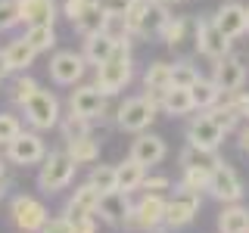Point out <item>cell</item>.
I'll return each instance as SVG.
<instances>
[{"instance_id": "cell-7", "label": "cell", "mask_w": 249, "mask_h": 233, "mask_svg": "<svg viewBox=\"0 0 249 233\" xmlns=\"http://www.w3.org/2000/svg\"><path fill=\"white\" fill-rule=\"evenodd\" d=\"M3 155L10 165H19V168H31V165H41L47 159V143L41 137V131H25L13 140V143L3 146Z\"/></svg>"}, {"instance_id": "cell-44", "label": "cell", "mask_w": 249, "mask_h": 233, "mask_svg": "<svg viewBox=\"0 0 249 233\" xmlns=\"http://www.w3.org/2000/svg\"><path fill=\"white\" fill-rule=\"evenodd\" d=\"M168 186H171V181L165 174H153V177L146 174L143 183H140V190H143V193H162V190H168Z\"/></svg>"}, {"instance_id": "cell-37", "label": "cell", "mask_w": 249, "mask_h": 233, "mask_svg": "<svg viewBox=\"0 0 249 233\" xmlns=\"http://www.w3.org/2000/svg\"><path fill=\"white\" fill-rule=\"evenodd\" d=\"M88 181L97 186L100 193H115V190H119V181H115V165H93Z\"/></svg>"}, {"instance_id": "cell-5", "label": "cell", "mask_w": 249, "mask_h": 233, "mask_svg": "<svg viewBox=\"0 0 249 233\" xmlns=\"http://www.w3.org/2000/svg\"><path fill=\"white\" fill-rule=\"evenodd\" d=\"M165 196L162 193H143L134 205L128 208V215H124L122 227L124 230H162V224H165Z\"/></svg>"}, {"instance_id": "cell-14", "label": "cell", "mask_w": 249, "mask_h": 233, "mask_svg": "<svg viewBox=\"0 0 249 233\" xmlns=\"http://www.w3.org/2000/svg\"><path fill=\"white\" fill-rule=\"evenodd\" d=\"M199 205H202V196L175 193V199L165 202V224H162V227L181 230V227H187V224H193V221H196V215H199Z\"/></svg>"}, {"instance_id": "cell-13", "label": "cell", "mask_w": 249, "mask_h": 233, "mask_svg": "<svg viewBox=\"0 0 249 233\" xmlns=\"http://www.w3.org/2000/svg\"><path fill=\"white\" fill-rule=\"evenodd\" d=\"M184 137H187V143H190V146H202V150H218V146H221V140L228 137V134H224V131L212 121V115H209V112H199V115H193V118L187 121Z\"/></svg>"}, {"instance_id": "cell-34", "label": "cell", "mask_w": 249, "mask_h": 233, "mask_svg": "<svg viewBox=\"0 0 249 233\" xmlns=\"http://www.w3.org/2000/svg\"><path fill=\"white\" fill-rule=\"evenodd\" d=\"M37 90H41V84H37L31 75H22V72H19V75L13 78V84H10V90H6V93H10V100H13V103L22 109V106H25L28 100L37 93Z\"/></svg>"}, {"instance_id": "cell-15", "label": "cell", "mask_w": 249, "mask_h": 233, "mask_svg": "<svg viewBox=\"0 0 249 233\" xmlns=\"http://www.w3.org/2000/svg\"><path fill=\"white\" fill-rule=\"evenodd\" d=\"M212 22L218 25L228 41H237V37L249 34V22H246V6L237 3V0H231V3H221L212 16Z\"/></svg>"}, {"instance_id": "cell-38", "label": "cell", "mask_w": 249, "mask_h": 233, "mask_svg": "<svg viewBox=\"0 0 249 233\" xmlns=\"http://www.w3.org/2000/svg\"><path fill=\"white\" fill-rule=\"evenodd\" d=\"M184 34H187V19L184 16H171L165 25H162V31H159V41H165L168 47H178L184 41Z\"/></svg>"}, {"instance_id": "cell-17", "label": "cell", "mask_w": 249, "mask_h": 233, "mask_svg": "<svg viewBox=\"0 0 249 233\" xmlns=\"http://www.w3.org/2000/svg\"><path fill=\"white\" fill-rule=\"evenodd\" d=\"M212 81L221 87V93H237L246 87V66L240 56H233V53H228L224 59L215 62V75Z\"/></svg>"}, {"instance_id": "cell-36", "label": "cell", "mask_w": 249, "mask_h": 233, "mask_svg": "<svg viewBox=\"0 0 249 233\" xmlns=\"http://www.w3.org/2000/svg\"><path fill=\"white\" fill-rule=\"evenodd\" d=\"M93 121L90 118H81V115L69 112L59 118V131H62V140H75V137H84V134H93Z\"/></svg>"}, {"instance_id": "cell-27", "label": "cell", "mask_w": 249, "mask_h": 233, "mask_svg": "<svg viewBox=\"0 0 249 233\" xmlns=\"http://www.w3.org/2000/svg\"><path fill=\"white\" fill-rule=\"evenodd\" d=\"M66 152L72 155L75 165H93V162L100 159V140H93V134L66 140Z\"/></svg>"}, {"instance_id": "cell-29", "label": "cell", "mask_w": 249, "mask_h": 233, "mask_svg": "<svg viewBox=\"0 0 249 233\" xmlns=\"http://www.w3.org/2000/svg\"><path fill=\"white\" fill-rule=\"evenodd\" d=\"M206 112L212 115V121H215L218 128L224 131V134H237V131H240V121H243V118H240V112H237V109L231 106L228 93H224V97L218 100V103H215L212 109H206Z\"/></svg>"}, {"instance_id": "cell-43", "label": "cell", "mask_w": 249, "mask_h": 233, "mask_svg": "<svg viewBox=\"0 0 249 233\" xmlns=\"http://www.w3.org/2000/svg\"><path fill=\"white\" fill-rule=\"evenodd\" d=\"M93 3H97V0H66V3H62V16H66L69 22H75L78 16H84Z\"/></svg>"}, {"instance_id": "cell-25", "label": "cell", "mask_w": 249, "mask_h": 233, "mask_svg": "<svg viewBox=\"0 0 249 233\" xmlns=\"http://www.w3.org/2000/svg\"><path fill=\"white\" fill-rule=\"evenodd\" d=\"M143 177H146V168L140 165V162H134L128 155L124 162H119L115 165V181H119V193H134V190H140V183H143Z\"/></svg>"}, {"instance_id": "cell-8", "label": "cell", "mask_w": 249, "mask_h": 233, "mask_svg": "<svg viewBox=\"0 0 249 233\" xmlns=\"http://www.w3.org/2000/svg\"><path fill=\"white\" fill-rule=\"evenodd\" d=\"M47 217H50V212H47V205L41 199L28 196V193L13 196V202H10V221H13V227H19L22 233H41V227L47 224Z\"/></svg>"}, {"instance_id": "cell-30", "label": "cell", "mask_w": 249, "mask_h": 233, "mask_svg": "<svg viewBox=\"0 0 249 233\" xmlns=\"http://www.w3.org/2000/svg\"><path fill=\"white\" fill-rule=\"evenodd\" d=\"M209 168H181V181H178L175 193H190V196H202L209 190Z\"/></svg>"}, {"instance_id": "cell-47", "label": "cell", "mask_w": 249, "mask_h": 233, "mask_svg": "<svg viewBox=\"0 0 249 233\" xmlns=\"http://www.w3.org/2000/svg\"><path fill=\"white\" fill-rule=\"evenodd\" d=\"M10 75V68H6V59H3V50H0V81Z\"/></svg>"}, {"instance_id": "cell-12", "label": "cell", "mask_w": 249, "mask_h": 233, "mask_svg": "<svg viewBox=\"0 0 249 233\" xmlns=\"http://www.w3.org/2000/svg\"><path fill=\"white\" fill-rule=\"evenodd\" d=\"M69 112L81 115V118L90 121H103L106 118V97L97 90V84H75V90L69 93Z\"/></svg>"}, {"instance_id": "cell-22", "label": "cell", "mask_w": 249, "mask_h": 233, "mask_svg": "<svg viewBox=\"0 0 249 233\" xmlns=\"http://www.w3.org/2000/svg\"><path fill=\"white\" fill-rule=\"evenodd\" d=\"M159 109L171 118H184V115L196 112V106H193V97L187 87H168L165 93L159 97Z\"/></svg>"}, {"instance_id": "cell-52", "label": "cell", "mask_w": 249, "mask_h": 233, "mask_svg": "<svg viewBox=\"0 0 249 233\" xmlns=\"http://www.w3.org/2000/svg\"><path fill=\"white\" fill-rule=\"evenodd\" d=\"M146 233H159V230H146Z\"/></svg>"}, {"instance_id": "cell-18", "label": "cell", "mask_w": 249, "mask_h": 233, "mask_svg": "<svg viewBox=\"0 0 249 233\" xmlns=\"http://www.w3.org/2000/svg\"><path fill=\"white\" fill-rule=\"evenodd\" d=\"M124 41V37H115L112 31H97V34L84 37V47H81V56L88 59V66H103V62L112 56L115 50H119V44Z\"/></svg>"}, {"instance_id": "cell-41", "label": "cell", "mask_w": 249, "mask_h": 233, "mask_svg": "<svg viewBox=\"0 0 249 233\" xmlns=\"http://www.w3.org/2000/svg\"><path fill=\"white\" fill-rule=\"evenodd\" d=\"M97 6L106 19H124V13L134 6V0H97Z\"/></svg>"}, {"instance_id": "cell-35", "label": "cell", "mask_w": 249, "mask_h": 233, "mask_svg": "<svg viewBox=\"0 0 249 233\" xmlns=\"http://www.w3.org/2000/svg\"><path fill=\"white\" fill-rule=\"evenodd\" d=\"M199 78L202 75H199V68L193 66V62H187V59L171 62V87H187V90H190Z\"/></svg>"}, {"instance_id": "cell-1", "label": "cell", "mask_w": 249, "mask_h": 233, "mask_svg": "<svg viewBox=\"0 0 249 233\" xmlns=\"http://www.w3.org/2000/svg\"><path fill=\"white\" fill-rule=\"evenodd\" d=\"M131 81H134V56H131V37H124L119 44V50H115L103 66H97L93 84H97V90L109 100V97H115V93H122Z\"/></svg>"}, {"instance_id": "cell-16", "label": "cell", "mask_w": 249, "mask_h": 233, "mask_svg": "<svg viewBox=\"0 0 249 233\" xmlns=\"http://www.w3.org/2000/svg\"><path fill=\"white\" fill-rule=\"evenodd\" d=\"M128 155L134 162H140L143 168H153V165H159V162H165L168 146H165V140H162L159 134L143 131V134H137L134 140H131V152Z\"/></svg>"}, {"instance_id": "cell-50", "label": "cell", "mask_w": 249, "mask_h": 233, "mask_svg": "<svg viewBox=\"0 0 249 233\" xmlns=\"http://www.w3.org/2000/svg\"><path fill=\"white\" fill-rule=\"evenodd\" d=\"M165 3H184V0H165Z\"/></svg>"}, {"instance_id": "cell-28", "label": "cell", "mask_w": 249, "mask_h": 233, "mask_svg": "<svg viewBox=\"0 0 249 233\" xmlns=\"http://www.w3.org/2000/svg\"><path fill=\"white\" fill-rule=\"evenodd\" d=\"M218 230L221 233H249V208H243L240 202L224 205L218 215Z\"/></svg>"}, {"instance_id": "cell-46", "label": "cell", "mask_w": 249, "mask_h": 233, "mask_svg": "<svg viewBox=\"0 0 249 233\" xmlns=\"http://www.w3.org/2000/svg\"><path fill=\"white\" fill-rule=\"evenodd\" d=\"M237 146H240V152L249 155V124H243V128L237 131Z\"/></svg>"}, {"instance_id": "cell-19", "label": "cell", "mask_w": 249, "mask_h": 233, "mask_svg": "<svg viewBox=\"0 0 249 233\" xmlns=\"http://www.w3.org/2000/svg\"><path fill=\"white\" fill-rule=\"evenodd\" d=\"M100 199H103V193H100V190H97V186H93L90 181H84V183H78L75 190H72V196H69V202H66V212H62V215H69V217L97 215Z\"/></svg>"}, {"instance_id": "cell-23", "label": "cell", "mask_w": 249, "mask_h": 233, "mask_svg": "<svg viewBox=\"0 0 249 233\" xmlns=\"http://www.w3.org/2000/svg\"><path fill=\"white\" fill-rule=\"evenodd\" d=\"M221 155H218V150H202V146H190L187 143L181 155H178V165L181 168H209V171H215L218 165H221Z\"/></svg>"}, {"instance_id": "cell-49", "label": "cell", "mask_w": 249, "mask_h": 233, "mask_svg": "<svg viewBox=\"0 0 249 233\" xmlns=\"http://www.w3.org/2000/svg\"><path fill=\"white\" fill-rule=\"evenodd\" d=\"M3 196H6V177L0 181V199H3Z\"/></svg>"}, {"instance_id": "cell-10", "label": "cell", "mask_w": 249, "mask_h": 233, "mask_svg": "<svg viewBox=\"0 0 249 233\" xmlns=\"http://www.w3.org/2000/svg\"><path fill=\"white\" fill-rule=\"evenodd\" d=\"M50 81L59 84V87H75L81 84L84 72H88V59L81 56L78 50H56L50 56Z\"/></svg>"}, {"instance_id": "cell-2", "label": "cell", "mask_w": 249, "mask_h": 233, "mask_svg": "<svg viewBox=\"0 0 249 233\" xmlns=\"http://www.w3.org/2000/svg\"><path fill=\"white\" fill-rule=\"evenodd\" d=\"M171 19L165 0H134L128 13H124V31L131 37H159L162 25Z\"/></svg>"}, {"instance_id": "cell-32", "label": "cell", "mask_w": 249, "mask_h": 233, "mask_svg": "<svg viewBox=\"0 0 249 233\" xmlns=\"http://www.w3.org/2000/svg\"><path fill=\"white\" fill-rule=\"evenodd\" d=\"M25 41L31 44V50L35 53H50L53 47H56V28L53 25H25Z\"/></svg>"}, {"instance_id": "cell-24", "label": "cell", "mask_w": 249, "mask_h": 233, "mask_svg": "<svg viewBox=\"0 0 249 233\" xmlns=\"http://www.w3.org/2000/svg\"><path fill=\"white\" fill-rule=\"evenodd\" d=\"M143 87H146V93H153V97L159 100L162 93L171 87V62H162V59L150 62L146 72H143Z\"/></svg>"}, {"instance_id": "cell-39", "label": "cell", "mask_w": 249, "mask_h": 233, "mask_svg": "<svg viewBox=\"0 0 249 233\" xmlns=\"http://www.w3.org/2000/svg\"><path fill=\"white\" fill-rule=\"evenodd\" d=\"M22 134V121H19V115H13V112H0V146H6V143H13L16 137Z\"/></svg>"}, {"instance_id": "cell-20", "label": "cell", "mask_w": 249, "mask_h": 233, "mask_svg": "<svg viewBox=\"0 0 249 233\" xmlns=\"http://www.w3.org/2000/svg\"><path fill=\"white\" fill-rule=\"evenodd\" d=\"M128 208H131L128 193H119V190H115V193H103L97 215H100V221H103V224H109V227H122Z\"/></svg>"}, {"instance_id": "cell-48", "label": "cell", "mask_w": 249, "mask_h": 233, "mask_svg": "<svg viewBox=\"0 0 249 233\" xmlns=\"http://www.w3.org/2000/svg\"><path fill=\"white\" fill-rule=\"evenodd\" d=\"M3 177H6V155L0 152V181H3Z\"/></svg>"}, {"instance_id": "cell-45", "label": "cell", "mask_w": 249, "mask_h": 233, "mask_svg": "<svg viewBox=\"0 0 249 233\" xmlns=\"http://www.w3.org/2000/svg\"><path fill=\"white\" fill-rule=\"evenodd\" d=\"M75 233H97V215L75 217Z\"/></svg>"}, {"instance_id": "cell-4", "label": "cell", "mask_w": 249, "mask_h": 233, "mask_svg": "<svg viewBox=\"0 0 249 233\" xmlns=\"http://www.w3.org/2000/svg\"><path fill=\"white\" fill-rule=\"evenodd\" d=\"M75 162L72 155L66 150H53L47 152V159L41 162V171H37V190L47 193V196H53V193L66 190V186H72L75 181Z\"/></svg>"}, {"instance_id": "cell-11", "label": "cell", "mask_w": 249, "mask_h": 233, "mask_svg": "<svg viewBox=\"0 0 249 233\" xmlns=\"http://www.w3.org/2000/svg\"><path fill=\"white\" fill-rule=\"evenodd\" d=\"M206 193L215 202H221V205H233V202L243 199L246 186H243V181H240L237 171H233L228 162H221V165L212 171V177H209V190Z\"/></svg>"}, {"instance_id": "cell-3", "label": "cell", "mask_w": 249, "mask_h": 233, "mask_svg": "<svg viewBox=\"0 0 249 233\" xmlns=\"http://www.w3.org/2000/svg\"><path fill=\"white\" fill-rule=\"evenodd\" d=\"M159 100L153 93H140V97H128L115 109V128L124 134H143L150 131V124L159 118Z\"/></svg>"}, {"instance_id": "cell-40", "label": "cell", "mask_w": 249, "mask_h": 233, "mask_svg": "<svg viewBox=\"0 0 249 233\" xmlns=\"http://www.w3.org/2000/svg\"><path fill=\"white\" fill-rule=\"evenodd\" d=\"M16 25H22L19 0H0V31H13Z\"/></svg>"}, {"instance_id": "cell-33", "label": "cell", "mask_w": 249, "mask_h": 233, "mask_svg": "<svg viewBox=\"0 0 249 233\" xmlns=\"http://www.w3.org/2000/svg\"><path fill=\"white\" fill-rule=\"evenodd\" d=\"M106 22H109V19H106L103 13H100V6L93 3L88 13L78 16V19L72 22V28H75L81 37H90V34H97V31H106Z\"/></svg>"}, {"instance_id": "cell-9", "label": "cell", "mask_w": 249, "mask_h": 233, "mask_svg": "<svg viewBox=\"0 0 249 233\" xmlns=\"http://www.w3.org/2000/svg\"><path fill=\"white\" fill-rule=\"evenodd\" d=\"M193 41H196V50L212 62L224 59L231 53V47H233V41H228V37L218 31L212 16H199V19L193 22Z\"/></svg>"}, {"instance_id": "cell-26", "label": "cell", "mask_w": 249, "mask_h": 233, "mask_svg": "<svg viewBox=\"0 0 249 233\" xmlns=\"http://www.w3.org/2000/svg\"><path fill=\"white\" fill-rule=\"evenodd\" d=\"M37 53L31 50V44L25 41V37H16V41H10L3 47V59H6V68L10 72H25V68L35 62Z\"/></svg>"}, {"instance_id": "cell-21", "label": "cell", "mask_w": 249, "mask_h": 233, "mask_svg": "<svg viewBox=\"0 0 249 233\" xmlns=\"http://www.w3.org/2000/svg\"><path fill=\"white\" fill-rule=\"evenodd\" d=\"M19 16L25 25H53L56 0H19Z\"/></svg>"}, {"instance_id": "cell-51", "label": "cell", "mask_w": 249, "mask_h": 233, "mask_svg": "<svg viewBox=\"0 0 249 233\" xmlns=\"http://www.w3.org/2000/svg\"><path fill=\"white\" fill-rule=\"evenodd\" d=\"M246 22H249V6H246Z\"/></svg>"}, {"instance_id": "cell-31", "label": "cell", "mask_w": 249, "mask_h": 233, "mask_svg": "<svg viewBox=\"0 0 249 233\" xmlns=\"http://www.w3.org/2000/svg\"><path fill=\"white\" fill-rule=\"evenodd\" d=\"M190 97H193V106H196V112H206V109H212L218 100L224 97V93H221V87H218L212 78H199V81L190 87Z\"/></svg>"}, {"instance_id": "cell-6", "label": "cell", "mask_w": 249, "mask_h": 233, "mask_svg": "<svg viewBox=\"0 0 249 233\" xmlns=\"http://www.w3.org/2000/svg\"><path fill=\"white\" fill-rule=\"evenodd\" d=\"M25 112V124L31 131H53L59 128V118H62V106H59V97L53 90H37L35 97L22 106Z\"/></svg>"}, {"instance_id": "cell-42", "label": "cell", "mask_w": 249, "mask_h": 233, "mask_svg": "<svg viewBox=\"0 0 249 233\" xmlns=\"http://www.w3.org/2000/svg\"><path fill=\"white\" fill-rule=\"evenodd\" d=\"M41 233H75V217H69V215L47 217V224L41 227Z\"/></svg>"}]
</instances>
